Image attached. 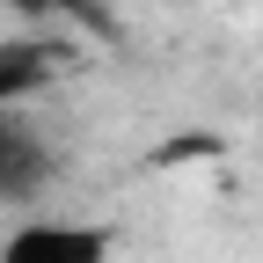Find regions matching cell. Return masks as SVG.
Returning a JSON list of instances; mask_svg holds the SVG:
<instances>
[{
	"mask_svg": "<svg viewBox=\"0 0 263 263\" xmlns=\"http://www.w3.org/2000/svg\"><path fill=\"white\" fill-rule=\"evenodd\" d=\"M110 234L103 227H66V219H29L0 241V263H103Z\"/></svg>",
	"mask_w": 263,
	"mask_h": 263,
	"instance_id": "6da1fadb",
	"label": "cell"
},
{
	"mask_svg": "<svg viewBox=\"0 0 263 263\" xmlns=\"http://www.w3.org/2000/svg\"><path fill=\"white\" fill-rule=\"evenodd\" d=\"M73 51L66 44H0V103H15V95H37L44 81H59Z\"/></svg>",
	"mask_w": 263,
	"mask_h": 263,
	"instance_id": "7a4b0ae2",
	"label": "cell"
},
{
	"mask_svg": "<svg viewBox=\"0 0 263 263\" xmlns=\"http://www.w3.org/2000/svg\"><path fill=\"white\" fill-rule=\"evenodd\" d=\"M29 176H37V154H29L15 139V124H8V103H0V190H29Z\"/></svg>",
	"mask_w": 263,
	"mask_h": 263,
	"instance_id": "3957f363",
	"label": "cell"
},
{
	"mask_svg": "<svg viewBox=\"0 0 263 263\" xmlns=\"http://www.w3.org/2000/svg\"><path fill=\"white\" fill-rule=\"evenodd\" d=\"M219 154V132H183V139L154 146V168H183V161H212Z\"/></svg>",
	"mask_w": 263,
	"mask_h": 263,
	"instance_id": "277c9868",
	"label": "cell"
},
{
	"mask_svg": "<svg viewBox=\"0 0 263 263\" xmlns=\"http://www.w3.org/2000/svg\"><path fill=\"white\" fill-rule=\"evenodd\" d=\"M8 8H22V15H51L59 0H8Z\"/></svg>",
	"mask_w": 263,
	"mask_h": 263,
	"instance_id": "5b68a950",
	"label": "cell"
}]
</instances>
